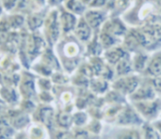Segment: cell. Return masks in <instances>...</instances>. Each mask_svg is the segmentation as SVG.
Masks as SVG:
<instances>
[{"mask_svg": "<svg viewBox=\"0 0 161 139\" xmlns=\"http://www.w3.org/2000/svg\"><path fill=\"white\" fill-rule=\"evenodd\" d=\"M83 46L84 44H82L73 34H70L62 36L53 47L61 70L67 74L73 73L80 66L82 55L85 54Z\"/></svg>", "mask_w": 161, "mask_h": 139, "instance_id": "cell-1", "label": "cell"}, {"mask_svg": "<svg viewBox=\"0 0 161 139\" xmlns=\"http://www.w3.org/2000/svg\"><path fill=\"white\" fill-rule=\"evenodd\" d=\"M40 31L49 47L53 48L56 45V43L60 40L62 34L58 22V8L48 9L43 21V24Z\"/></svg>", "mask_w": 161, "mask_h": 139, "instance_id": "cell-2", "label": "cell"}, {"mask_svg": "<svg viewBox=\"0 0 161 139\" xmlns=\"http://www.w3.org/2000/svg\"><path fill=\"white\" fill-rule=\"evenodd\" d=\"M5 117L8 120L10 126L15 130V132L25 131L26 127L32 122L31 116L21 110L18 106L8 108Z\"/></svg>", "mask_w": 161, "mask_h": 139, "instance_id": "cell-3", "label": "cell"}, {"mask_svg": "<svg viewBox=\"0 0 161 139\" xmlns=\"http://www.w3.org/2000/svg\"><path fill=\"white\" fill-rule=\"evenodd\" d=\"M128 29V25L125 23L122 17L119 16H109L100 28V30L105 31L119 39L120 40H122V42L124 38L127 34Z\"/></svg>", "mask_w": 161, "mask_h": 139, "instance_id": "cell-4", "label": "cell"}, {"mask_svg": "<svg viewBox=\"0 0 161 139\" xmlns=\"http://www.w3.org/2000/svg\"><path fill=\"white\" fill-rule=\"evenodd\" d=\"M140 86V78L135 74L119 77L112 84L113 88L123 95H131Z\"/></svg>", "mask_w": 161, "mask_h": 139, "instance_id": "cell-5", "label": "cell"}, {"mask_svg": "<svg viewBox=\"0 0 161 139\" xmlns=\"http://www.w3.org/2000/svg\"><path fill=\"white\" fill-rule=\"evenodd\" d=\"M134 108L139 115L147 120L155 119L161 111V104L158 100L134 103Z\"/></svg>", "mask_w": 161, "mask_h": 139, "instance_id": "cell-6", "label": "cell"}, {"mask_svg": "<svg viewBox=\"0 0 161 139\" xmlns=\"http://www.w3.org/2000/svg\"><path fill=\"white\" fill-rule=\"evenodd\" d=\"M58 22H59L62 36L73 34L77 24L79 17L69 12L62 6L58 8Z\"/></svg>", "mask_w": 161, "mask_h": 139, "instance_id": "cell-7", "label": "cell"}, {"mask_svg": "<svg viewBox=\"0 0 161 139\" xmlns=\"http://www.w3.org/2000/svg\"><path fill=\"white\" fill-rule=\"evenodd\" d=\"M82 17L93 29L94 32H98L103 24L109 17V13L106 9H96L88 8V9Z\"/></svg>", "mask_w": 161, "mask_h": 139, "instance_id": "cell-8", "label": "cell"}, {"mask_svg": "<svg viewBox=\"0 0 161 139\" xmlns=\"http://www.w3.org/2000/svg\"><path fill=\"white\" fill-rule=\"evenodd\" d=\"M93 29L89 25L83 17H79L77 24L73 32V35L84 45H86L94 35Z\"/></svg>", "mask_w": 161, "mask_h": 139, "instance_id": "cell-9", "label": "cell"}, {"mask_svg": "<svg viewBox=\"0 0 161 139\" xmlns=\"http://www.w3.org/2000/svg\"><path fill=\"white\" fill-rule=\"evenodd\" d=\"M129 55L130 53H128L125 50V48L122 44H120L112 48H109L108 50H105L102 56L107 64L110 65L111 67H114L120 60H122L124 57Z\"/></svg>", "mask_w": 161, "mask_h": 139, "instance_id": "cell-10", "label": "cell"}, {"mask_svg": "<svg viewBox=\"0 0 161 139\" xmlns=\"http://www.w3.org/2000/svg\"><path fill=\"white\" fill-rule=\"evenodd\" d=\"M157 96V92L155 88H153L152 84H143L140 85L139 88L131 94L129 95L130 100L133 103L137 102H145V101H152L155 100Z\"/></svg>", "mask_w": 161, "mask_h": 139, "instance_id": "cell-11", "label": "cell"}, {"mask_svg": "<svg viewBox=\"0 0 161 139\" xmlns=\"http://www.w3.org/2000/svg\"><path fill=\"white\" fill-rule=\"evenodd\" d=\"M117 123L123 126H132L141 124L142 119L135 109H132L131 107H125L123 108V110H121L117 116Z\"/></svg>", "mask_w": 161, "mask_h": 139, "instance_id": "cell-12", "label": "cell"}, {"mask_svg": "<svg viewBox=\"0 0 161 139\" xmlns=\"http://www.w3.org/2000/svg\"><path fill=\"white\" fill-rule=\"evenodd\" d=\"M24 132L29 139H50L49 130L38 122L32 121Z\"/></svg>", "mask_w": 161, "mask_h": 139, "instance_id": "cell-13", "label": "cell"}, {"mask_svg": "<svg viewBox=\"0 0 161 139\" xmlns=\"http://www.w3.org/2000/svg\"><path fill=\"white\" fill-rule=\"evenodd\" d=\"M130 57H131L134 72H144L150 59V56L148 55V53L146 51L135 52L132 53V55L130 54Z\"/></svg>", "mask_w": 161, "mask_h": 139, "instance_id": "cell-14", "label": "cell"}, {"mask_svg": "<svg viewBox=\"0 0 161 139\" xmlns=\"http://www.w3.org/2000/svg\"><path fill=\"white\" fill-rule=\"evenodd\" d=\"M144 73L152 78L161 76V51H157L152 56H150L148 65Z\"/></svg>", "mask_w": 161, "mask_h": 139, "instance_id": "cell-15", "label": "cell"}, {"mask_svg": "<svg viewBox=\"0 0 161 139\" xmlns=\"http://www.w3.org/2000/svg\"><path fill=\"white\" fill-rule=\"evenodd\" d=\"M104 51L105 50L102 47L99 40H98L97 32H95L93 37L92 38V40L85 45V55L88 57H91V56H101L103 55Z\"/></svg>", "mask_w": 161, "mask_h": 139, "instance_id": "cell-16", "label": "cell"}, {"mask_svg": "<svg viewBox=\"0 0 161 139\" xmlns=\"http://www.w3.org/2000/svg\"><path fill=\"white\" fill-rule=\"evenodd\" d=\"M62 7L77 17H82L88 9V5L82 0H66Z\"/></svg>", "mask_w": 161, "mask_h": 139, "instance_id": "cell-17", "label": "cell"}, {"mask_svg": "<svg viewBox=\"0 0 161 139\" xmlns=\"http://www.w3.org/2000/svg\"><path fill=\"white\" fill-rule=\"evenodd\" d=\"M114 72L118 77L129 75V74H132L134 72V69H133L130 55L124 57L122 60H120L114 66Z\"/></svg>", "mask_w": 161, "mask_h": 139, "instance_id": "cell-18", "label": "cell"}, {"mask_svg": "<svg viewBox=\"0 0 161 139\" xmlns=\"http://www.w3.org/2000/svg\"><path fill=\"white\" fill-rule=\"evenodd\" d=\"M73 125V116L71 113L66 111H59L56 113L55 118V126L58 129L68 130Z\"/></svg>", "mask_w": 161, "mask_h": 139, "instance_id": "cell-19", "label": "cell"}, {"mask_svg": "<svg viewBox=\"0 0 161 139\" xmlns=\"http://www.w3.org/2000/svg\"><path fill=\"white\" fill-rule=\"evenodd\" d=\"M97 36H98V40H99L102 47L104 48V50H108L109 48H112L114 46L122 44V40H120L119 39L115 38L114 36H112L105 31L99 30L97 32Z\"/></svg>", "mask_w": 161, "mask_h": 139, "instance_id": "cell-20", "label": "cell"}, {"mask_svg": "<svg viewBox=\"0 0 161 139\" xmlns=\"http://www.w3.org/2000/svg\"><path fill=\"white\" fill-rule=\"evenodd\" d=\"M90 85L93 91L96 93H103L107 90V88L108 87V83L107 80L103 79L102 77H92V79L90 82Z\"/></svg>", "mask_w": 161, "mask_h": 139, "instance_id": "cell-21", "label": "cell"}, {"mask_svg": "<svg viewBox=\"0 0 161 139\" xmlns=\"http://www.w3.org/2000/svg\"><path fill=\"white\" fill-rule=\"evenodd\" d=\"M88 121V116L85 112L78 111L73 115V124L76 127L84 126Z\"/></svg>", "mask_w": 161, "mask_h": 139, "instance_id": "cell-22", "label": "cell"}, {"mask_svg": "<svg viewBox=\"0 0 161 139\" xmlns=\"http://www.w3.org/2000/svg\"><path fill=\"white\" fill-rule=\"evenodd\" d=\"M118 139H142L141 133L136 129H125L118 136Z\"/></svg>", "mask_w": 161, "mask_h": 139, "instance_id": "cell-23", "label": "cell"}, {"mask_svg": "<svg viewBox=\"0 0 161 139\" xmlns=\"http://www.w3.org/2000/svg\"><path fill=\"white\" fill-rule=\"evenodd\" d=\"M143 136L144 139H161L159 133L150 125H145L143 127Z\"/></svg>", "mask_w": 161, "mask_h": 139, "instance_id": "cell-24", "label": "cell"}, {"mask_svg": "<svg viewBox=\"0 0 161 139\" xmlns=\"http://www.w3.org/2000/svg\"><path fill=\"white\" fill-rule=\"evenodd\" d=\"M108 0H91L88 5L89 8H96V9H106Z\"/></svg>", "mask_w": 161, "mask_h": 139, "instance_id": "cell-25", "label": "cell"}, {"mask_svg": "<svg viewBox=\"0 0 161 139\" xmlns=\"http://www.w3.org/2000/svg\"><path fill=\"white\" fill-rule=\"evenodd\" d=\"M151 84H152L153 88H155L156 92L161 94V76L160 77H157V78H152Z\"/></svg>", "mask_w": 161, "mask_h": 139, "instance_id": "cell-26", "label": "cell"}, {"mask_svg": "<svg viewBox=\"0 0 161 139\" xmlns=\"http://www.w3.org/2000/svg\"><path fill=\"white\" fill-rule=\"evenodd\" d=\"M65 1L66 0H47V5L50 8H57L63 6Z\"/></svg>", "mask_w": 161, "mask_h": 139, "instance_id": "cell-27", "label": "cell"}, {"mask_svg": "<svg viewBox=\"0 0 161 139\" xmlns=\"http://www.w3.org/2000/svg\"><path fill=\"white\" fill-rule=\"evenodd\" d=\"M8 108H9V107H8V106L3 102V100L0 98V118H3V117L6 116V114H7Z\"/></svg>", "mask_w": 161, "mask_h": 139, "instance_id": "cell-28", "label": "cell"}, {"mask_svg": "<svg viewBox=\"0 0 161 139\" xmlns=\"http://www.w3.org/2000/svg\"><path fill=\"white\" fill-rule=\"evenodd\" d=\"M74 139H89L88 133L85 131H78L74 135Z\"/></svg>", "mask_w": 161, "mask_h": 139, "instance_id": "cell-29", "label": "cell"}, {"mask_svg": "<svg viewBox=\"0 0 161 139\" xmlns=\"http://www.w3.org/2000/svg\"><path fill=\"white\" fill-rule=\"evenodd\" d=\"M12 139H29V138L26 136V135H25V133L24 131H21V132H17V133L14 135V136H13V138Z\"/></svg>", "mask_w": 161, "mask_h": 139, "instance_id": "cell-30", "label": "cell"}, {"mask_svg": "<svg viewBox=\"0 0 161 139\" xmlns=\"http://www.w3.org/2000/svg\"><path fill=\"white\" fill-rule=\"evenodd\" d=\"M153 127L159 133V135L161 136V120L155 121L154 124H153Z\"/></svg>", "mask_w": 161, "mask_h": 139, "instance_id": "cell-31", "label": "cell"}, {"mask_svg": "<svg viewBox=\"0 0 161 139\" xmlns=\"http://www.w3.org/2000/svg\"><path fill=\"white\" fill-rule=\"evenodd\" d=\"M6 12H5V10H4V8H3V7L1 6V4H0V20H1V18L4 16V14H5Z\"/></svg>", "mask_w": 161, "mask_h": 139, "instance_id": "cell-32", "label": "cell"}, {"mask_svg": "<svg viewBox=\"0 0 161 139\" xmlns=\"http://www.w3.org/2000/svg\"><path fill=\"white\" fill-rule=\"evenodd\" d=\"M85 4H87V5H89V3L91 2V0H82Z\"/></svg>", "mask_w": 161, "mask_h": 139, "instance_id": "cell-33", "label": "cell"}, {"mask_svg": "<svg viewBox=\"0 0 161 139\" xmlns=\"http://www.w3.org/2000/svg\"><path fill=\"white\" fill-rule=\"evenodd\" d=\"M130 1H132V2H133V0H130Z\"/></svg>", "mask_w": 161, "mask_h": 139, "instance_id": "cell-34", "label": "cell"}]
</instances>
